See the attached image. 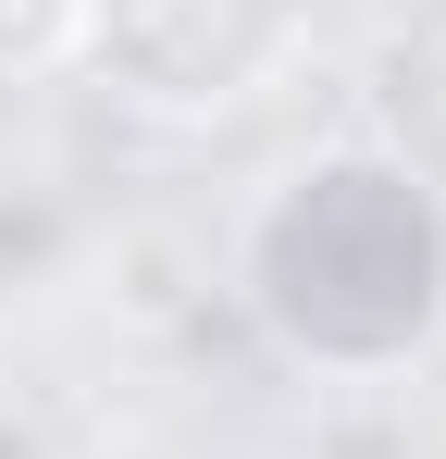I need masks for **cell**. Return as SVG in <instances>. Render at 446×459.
Returning <instances> with one entry per match:
<instances>
[{
  "label": "cell",
  "instance_id": "cell-1",
  "mask_svg": "<svg viewBox=\"0 0 446 459\" xmlns=\"http://www.w3.org/2000/svg\"><path fill=\"white\" fill-rule=\"evenodd\" d=\"M248 310L322 373H397L446 323V199L409 150H322L248 236Z\"/></svg>",
  "mask_w": 446,
  "mask_h": 459
},
{
  "label": "cell",
  "instance_id": "cell-2",
  "mask_svg": "<svg viewBox=\"0 0 446 459\" xmlns=\"http://www.w3.org/2000/svg\"><path fill=\"white\" fill-rule=\"evenodd\" d=\"M297 0H87V63L149 112H223L286 63Z\"/></svg>",
  "mask_w": 446,
  "mask_h": 459
},
{
  "label": "cell",
  "instance_id": "cell-3",
  "mask_svg": "<svg viewBox=\"0 0 446 459\" xmlns=\"http://www.w3.org/2000/svg\"><path fill=\"white\" fill-rule=\"evenodd\" d=\"M99 299L124 335H211V248L174 212H137L99 236Z\"/></svg>",
  "mask_w": 446,
  "mask_h": 459
},
{
  "label": "cell",
  "instance_id": "cell-4",
  "mask_svg": "<svg viewBox=\"0 0 446 459\" xmlns=\"http://www.w3.org/2000/svg\"><path fill=\"white\" fill-rule=\"evenodd\" d=\"M63 261H74V212L50 186H13V199H0V299H38Z\"/></svg>",
  "mask_w": 446,
  "mask_h": 459
},
{
  "label": "cell",
  "instance_id": "cell-5",
  "mask_svg": "<svg viewBox=\"0 0 446 459\" xmlns=\"http://www.w3.org/2000/svg\"><path fill=\"white\" fill-rule=\"evenodd\" d=\"M87 38V0H0V75H50Z\"/></svg>",
  "mask_w": 446,
  "mask_h": 459
},
{
  "label": "cell",
  "instance_id": "cell-6",
  "mask_svg": "<svg viewBox=\"0 0 446 459\" xmlns=\"http://www.w3.org/2000/svg\"><path fill=\"white\" fill-rule=\"evenodd\" d=\"M0 459H50V422H38V410H13V397H0Z\"/></svg>",
  "mask_w": 446,
  "mask_h": 459
}]
</instances>
